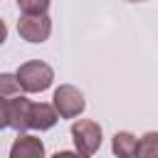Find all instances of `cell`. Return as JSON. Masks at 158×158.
I'll return each mask as SVG.
<instances>
[{
  "label": "cell",
  "instance_id": "obj_3",
  "mask_svg": "<svg viewBox=\"0 0 158 158\" xmlns=\"http://www.w3.org/2000/svg\"><path fill=\"white\" fill-rule=\"evenodd\" d=\"M52 104H54L59 118H77L86 109L84 94L72 84H59L54 89V94H52Z\"/></svg>",
  "mask_w": 158,
  "mask_h": 158
},
{
  "label": "cell",
  "instance_id": "obj_12",
  "mask_svg": "<svg viewBox=\"0 0 158 158\" xmlns=\"http://www.w3.org/2000/svg\"><path fill=\"white\" fill-rule=\"evenodd\" d=\"M7 128V101L0 99V131Z\"/></svg>",
  "mask_w": 158,
  "mask_h": 158
},
{
  "label": "cell",
  "instance_id": "obj_4",
  "mask_svg": "<svg viewBox=\"0 0 158 158\" xmlns=\"http://www.w3.org/2000/svg\"><path fill=\"white\" fill-rule=\"evenodd\" d=\"M17 32H20V37L25 42L42 44L52 35V17L47 12H42V15H22L17 20Z\"/></svg>",
  "mask_w": 158,
  "mask_h": 158
},
{
  "label": "cell",
  "instance_id": "obj_10",
  "mask_svg": "<svg viewBox=\"0 0 158 158\" xmlns=\"http://www.w3.org/2000/svg\"><path fill=\"white\" fill-rule=\"evenodd\" d=\"M20 91H22V86H20V81H17V74L2 72V74H0V99H2V101H10V99H15Z\"/></svg>",
  "mask_w": 158,
  "mask_h": 158
},
{
  "label": "cell",
  "instance_id": "obj_8",
  "mask_svg": "<svg viewBox=\"0 0 158 158\" xmlns=\"http://www.w3.org/2000/svg\"><path fill=\"white\" fill-rule=\"evenodd\" d=\"M136 148H138V138L133 133H128V131H116L114 133V141H111L114 156H118V158H133Z\"/></svg>",
  "mask_w": 158,
  "mask_h": 158
},
{
  "label": "cell",
  "instance_id": "obj_14",
  "mask_svg": "<svg viewBox=\"0 0 158 158\" xmlns=\"http://www.w3.org/2000/svg\"><path fill=\"white\" fill-rule=\"evenodd\" d=\"M126 2H143V0H126Z\"/></svg>",
  "mask_w": 158,
  "mask_h": 158
},
{
  "label": "cell",
  "instance_id": "obj_6",
  "mask_svg": "<svg viewBox=\"0 0 158 158\" xmlns=\"http://www.w3.org/2000/svg\"><path fill=\"white\" fill-rule=\"evenodd\" d=\"M42 156H44V143L25 131L17 133V138L10 146V158H42Z\"/></svg>",
  "mask_w": 158,
  "mask_h": 158
},
{
  "label": "cell",
  "instance_id": "obj_5",
  "mask_svg": "<svg viewBox=\"0 0 158 158\" xmlns=\"http://www.w3.org/2000/svg\"><path fill=\"white\" fill-rule=\"evenodd\" d=\"M30 116H32V101L25 96H15L7 101V128L22 133L30 128Z\"/></svg>",
  "mask_w": 158,
  "mask_h": 158
},
{
  "label": "cell",
  "instance_id": "obj_1",
  "mask_svg": "<svg viewBox=\"0 0 158 158\" xmlns=\"http://www.w3.org/2000/svg\"><path fill=\"white\" fill-rule=\"evenodd\" d=\"M15 74H17V81H20L25 94H40V91L49 89L52 81H54V69L47 62H40V59L22 62Z\"/></svg>",
  "mask_w": 158,
  "mask_h": 158
},
{
  "label": "cell",
  "instance_id": "obj_9",
  "mask_svg": "<svg viewBox=\"0 0 158 158\" xmlns=\"http://www.w3.org/2000/svg\"><path fill=\"white\" fill-rule=\"evenodd\" d=\"M136 156L138 158H158V131H148L138 138Z\"/></svg>",
  "mask_w": 158,
  "mask_h": 158
},
{
  "label": "cell",
  "instance_id": "obj_13",
  "mask_svg": "<svg viewBox=\"0 0 158 158\" xmlns=\"http://www.w3.org/2000/svg\"><path fill=\"white\" fill-rule=\"evenodd\" d=\"M5 40H7V25H5L2 20H0V44H2Z\"/></svg>",
  "mask_w": 158,
  "mask_h": 158
},
{
  "label": "cell",
  "instance_id": "obj_7",
  "mask_svg": "<svg viewBox=\"0 0 158 158\" xmlns=\"http://www.w3.org/2000/svg\"><path fill=\"white\" fill-rule=\"evenodd\" d=\"M57 121H59V114H57L54 104H47V101H32L30 128H35V131H49Z\"/></svg>",
  "mask_w": 158,
  "mask_h": 158
},
{
  "label": "cell",
  "instance_id": "obj_2",
  "mask_svg": "<svg viewBox=\"0 0 158 158\" xmlns=\"http://www.w3.org/2000/svg\"><path fill=\"white\" fill-rule=\"evenodd\" d=\"M72 141L79 156H94L101 148L104 131L94 118H79L72 123Z\"/></svg>",
  "mask_w": 158,
  "mask_h": 158
},
{
  "label": "cell",
  "instance_id": "obj_11",
  "mask_svg": "<svg viewBox=\"0 0 158 158\" xmlns=\"http://www.w3.org/2000/svg\"><path fill=\"white\" fill-rule=\"evenodd\" d=\"M22 15H42L49 10V0H17Z\"/></svg>",
  "mask_w": 158,
  "mask_h": 158
}]
</instances>
